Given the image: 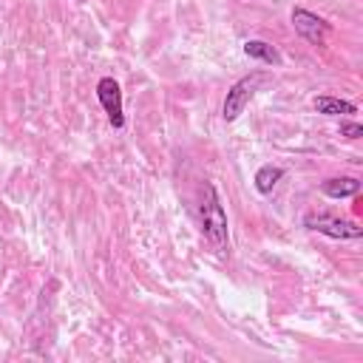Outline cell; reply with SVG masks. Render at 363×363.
I'll list each match as a JSON object with an SVG mask.
<instances>
[{
	"label": "cell",
	"mask_w": 363,
	"mask_h": 363,
	"mask_svg": "<svg viewBox=\"0 0 363 363\" xmlns=\"http://www.w3.org/2000/svg\"><path fill=\"white\" fill-rule=\"evenodd\" d=\"M199 224H201L204 241L218 255H224L230 250V230H227V213H224L221 196L213 182H204L199 187Z\"/></svg>",
	"instance_id": "6da1fadb"
},
{
	"label": "cell",
	"mask_w": 363,
	"mask_h": 363,
	"mask_svg": "<svg viewBox=\"0 0 363 363\" xmlns=\"http://www.w3.org/2000/svg\"><path fill=\"white\" fill-rule=\"evenodd\" d=\"M264 82H267V74H264V71H252V74L235 79V82L230 85L224 102H221V119H224V122H235V119L244 113V108L252 102L255 91H258Z\"/></svg>",
	"instance_id": "7a4b0ae2"
},
{
	"label": "cell",
	"mask_w": 363,
	"mask_h": 363,
	"mask_svg": "<svg viewBox=\"0 0 363 363\" xmlns=\"http://www.w3.org/2000/svg\"><path fill=\"white\" fill-rule=\"evenodd\" d=\"M303 227L312 230V233H320V235H329V238H340V241H354L363 235V227L349 221V218H340V216H332V213H306L303 216Z\"/></svg>",
	"instance_id": "3957f363"
},
{
	"label": "cell",
	"mask_w": 363,
	"mask_h": 363,
	"mask_svg": "<svg viewBox=\"0 0 363 363\" xmlns=\"http://www.w3.org/2000/svg\"><path fill=\"white\" fill-rule=\"evenodd\" d=\"M96 99H99V105H102V111H105V116H108V122H111V128H125V108H122V88H119V82L113 79V77H102L99 82H96Z\"/></svg>",
	"instance_id": "277c9868"
},
{
	"label": "cell",
	"mask_w": 363,
	"mask_h": 363,
	"mask_svg": "<svg viewBox=\"0 0 363 363\" xmlns=\"http://www.w3.org/2000/svg\"><path fill=\"white\" fill-rule=\"evenodd\" d=\"M289 20H292L298 37H303L309 45H323V43H326V37H329V23H326L323 17H318L315 11L298 6V9H292Z\"/></svg>",
	"instance_id": "5b68a950"
},
{
	"label": "cell",
	"mask_w": 363,
	"mask_h": 363,
	"mask_svg": "<svg viewBox=\"0 0 363 363\" xmlns=\"http://www.w3.org/2000/svg\"><path fill=\"white\" fill-rule=\"evenodd\" d=\"M312 108L323 116H346V113H357V105L349 102V99H340V96H332V94H320L312 99Z\"/></svg>",
	"instance_id": "8992f818"
},
{
	"label": "cell",
	"mask_w": 363,
	"mask_h": 363,
	"mask_svg": "<svg viewBox=\"0 0 363 363\" xmlns=\"http://www.w3.org/2000/svg\"><path fill=\"white\" fill-rule=\"evenodd\" d=\"M320 193L329 199H349V196L360 193V182L354 176H332L320 184Z\"/></svg>",
	"instance_id": "52a82bcc"
},
{
	"label": "cell",
	"mask_w": 363,
	"mask_h": 363,
	"mask_svg": "<svg viewBox=\"0 0 363 363\" xmlns=\"http://www.w3.org/2000/svg\"><path fill=\"white\" fill-rule=\"evenodd\" d=\"M281 179H284V167L281 164H261L255 170V176H252V184H255V190L261 196H269Z\"/></svg>",
	"instance_id": "ba28073f"
},
{
	"label": "cell",
	"mask_w": 363,
	"mask_h": 363,
	"mask_svg": "<svg viewBox=\"0 0 363 363\" xmlns=\"http://www.w3.org/2000/svg\"><path fill=\"white\" fill-rule=\"evenodd\" d=\"M244 54L250 60H258V62H267V65H278L281 62L278 48L272 43H267V40H247L244 43Z\"/></svg>",
	"instance_id": "9c48e42d"
},
{
	"label": "cell",
	"mask_w": 363,
	"mask_h": 363,
	"mask_svg": "<svg viewBox=\"0 0 363 363\" xmlns=\"http://www.w3.org/2000/svg\"><path fill=\"white\" fill-rule=\"evenodd\" d=\"M340 136H346V139H360V136H363V125H360V122H352V119H343V122H340Z\"/></svg>",
	"instance_id": "30bf717a"
}]
</instances>
